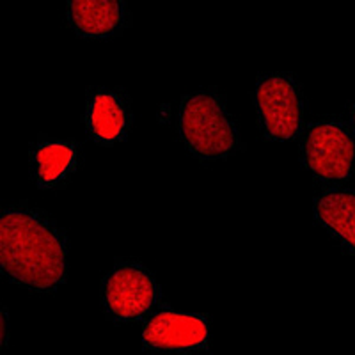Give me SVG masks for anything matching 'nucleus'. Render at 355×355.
<instances>
[{"label": "nucleus", "mask_w": 355, "mask_h": 355, "mask_svg": "<svg viewBox=\"0 0 355 355\" xmlns=\"http://www.w3.org/2000/svg\"><path fill=\"white\" fill-rule=\"evenodd\" d=\"M2 272L31 291H53L66 277V239L27 208H9L0 220Z\"/></svg>", "instance_id": "obj_1"}, {"label": "nucleus", "mask_w": 355, "mask_h": 355, "mask_svg": "<svg viewBox=\"0 0 355 355\" xmlns=\"http://www.w3.org/2000/svg\"><path fill=\"white\" fill-rule=\"evenodd\" d=\"M180 133L190 153L201 160L226 158L239 146V133L224 101L214 93H198L183 98Z\"/></svg>", "instance_id": "obj_2"}, {"label": "nucleus", "mask_w": 355, "mask_h": 355, "mask_svg": "<svg viewBox=\"0 0 355 355\" xmlns=\"http://www.w3.org/2000/svg\"><path fill=\"white\" fill-rule=\"evenodd\" d=\"M256 107L265 135L272 141H290L302 123V96L288 75H272L256 85Z\"/></svg>", "instance_id": "obj_3"}, {"label": "nucleus", "mask_w": 355, "mask_h": 355, "mask_svg": "<svg viewBox=\"0 0 355 355\" xmlns=\"http://www.w3.org/2000/svg\"><path fill=\"white\" fill-rule=\"evenodd\" d=\"M304 157L307 167L323 180L343 182L355 173V141L338 121L316 123L307 130Z\"/></svg>", "instance_id": "obj_4"}, {"label": "nucleus", "mask_w": 355, "mask_h": 355, "mask_svg": "<svg viewBox=\"0 0 355 355\" xmlns=\"http://www.w3.org/2000/svg\"><path fill=\"white\" fill-rule=\"evenodd\" d=\"M158 300V286L150 272L137 265L116 266L103 284V306L116 322L144 318Z\"/></svg>", "instance_id": "obj_5"}, {"label": "nucleus", "mask_w": 355, "mask_h": 355, "mask_svg": "<svg viewBox=\"0 0 355 355\" xmlns=\"http://www.w3.org/2000/svg\"><path fill=\"white\" fill-rule=\"evenodd\" d=\"M142 339L153 350H205L208 348V323L202 316L167 311L148 322Z\"/></svg>", "instance_id": "obj_6"}, {"label": "nucleus", "mask_w": 355, "mask_h": 355, "mask_svg": "<svg viewBox=\"0 0 355 355\" xmlns=\"http://www.w3.org/2000/svg\"><path fill=\"white\" fill-rule=\"evenodd\" d=\"M126 20L125 0H68V21L78 36H114Z\"/></svg>", "instance_id": "obj_7"}, {"label": "nucleus", "mask_w": 355, "mask_h": 355, "mask_svg": "<svg viewBox=\"0 0 355 355\" xmlns=\"http://www.w3.org/2000/svg\"><path fill=\"white\" fill-rule=\"evenodd\" d=\"M130 125L125 100L110 91H100L89 100L87 128L91 137L101 144L121 141Z\"/></svg>", "instance_id": "obj_8"}, {"label": "nucleus", "mask_w": 355, "mask_h": 355, "mask_svg": "<svg viewBox=\"0 0 355 355\" xmlns=\"http://www.w3.org/2000/svg\"><path fill=\"white\" fill-rule=\"evenodd\" d=\"M316 218L355 254V192L329 190L315 202Z\"/></svg>", "instance_id": "obj_9"}, {"label": "nucleus", "mask_w": 355, "mask_h": 355, "mask_svg": "<svg viewBox=\"0 0 355 355\" xmlns=\"http://www.w3.org/2000/svg\"><path fill=\"white\" fill-rule=\"evenodd\" d=\"M37 182L41 187H53L75 169V150L64 142H44L34 153Z\"/></svg>", "instance_id": "obj_10"}, {"label": "nucleus", "mask_w": 355, "mask_h": 355, "mask_svg": "<svg viewBox=\"0 0 355 355\" xmlns=\"http://www.w3.org/2000/svg\"><path fill=\"white\" fill-rule=\"evenodd\" d=\"M352 128H354V133H355V105L354 109H352Z\"/></svg>", "instance_id": "obj_11"}]
</instances>
